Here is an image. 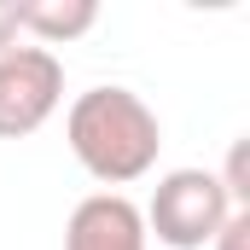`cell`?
<instances>
[{"mask_svg": "<svg viewBox=\"0 0 250 250\" xmlns=\"http://www.w3.org/2000/svg\"><path fill=\"white\" fill-rule=\"evenodd\" d=\"M64 140L76 151V163L99 181V187H128L140 175L157 169L163 151V123L157 111L134 93V87H87L76 93L70 117H64Z\"/></svg>", "mask_w": 250, "mask_h": 250, "instance_id": "obj_1", "label": "cell"}, {"mask_svg": "<svg viewBox=\"0 0 250 250\" xmlns=\"http://www.w3.org/2000/svg\"><path fill=\"white\" fill-rule=\"evenodd\" d=\"M233 209L239 204L227 198L215 169H169L140 215H146V233H157V245L204 250V245H215V233L227 227Z\"/></svg>", "mask_w": 250, "mask_h": 250, "instance_id": "obj_2", "label": "cell"}, {"mask_svg": "<svg viewBox=\"0 0 250 250\" xmlns=\"http://www.w3.org/2000/svg\"><path fill=\"white\" fill-rule=\"evenodd\" d=\"M64 64L47 47H12L0 53V140H23L59 111Z\"/></svg>", "mask_w": 250, "mask_h": 250, "instance_id": "obj_3", "label": "cell"}, {"mask_svg": "<svg viewBox=\"0 0 250 250\" xmlns=\"http://www.w3.org/2000/svg\"><path fill=\"white\" fill-rule=\"evenodd\" d=\"M64 250H151L146 215L123 192H93L70 209L64 221Z\"/></svg>", "mask_w": 250, "mask_h": 250, "instance_id": "obj_4", "label": "cell"}, {"mask_svg": "<svg viewBox=\"0 0 250 250\" xmlns=\"http://www.w3.org/2000/svg\"><path fill=\"white\" fill-rule=\"evenodd\" d=\"M12 6H18V29L47 41V53L99 23V0H12Z\"/></svg>", "mask_w": 250, "mask_h": 250, "instance_id": "obj_5", "label": "cell"}, {"mask_svg": "<svg viewBox=\"0 0 250 250\" xmlns=\"http://www.w3.org/2000/svg\"><path fill=\"white\" fill-rule=\"evenodd\" d=\"M209 250H250V209H233L227 227L215 233V245H209Z\"/></svg>", "mask_w": 250, "mask_h": 250, "instance_id": "obj_6", "label": "cell"}, {"mask_svg": "<svg viewBox=\"0 0 250 250\" xmlns=\"http://www.w3.org/2000/svg\"><path fill=\"white\" fill-rule=\"evenodd\" d=\"M18 35H23V29H18V6H12V0H0V53H12V47H18Z\"/></svg>", "mask_w": 250, "mask_h": 250, "instance_id": "obj_7", "label": "cell"}]
</instances>
